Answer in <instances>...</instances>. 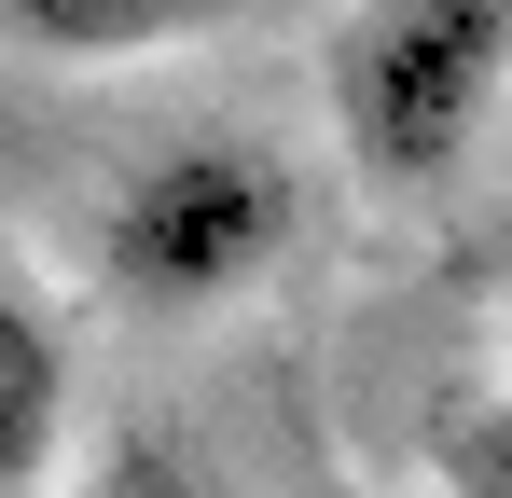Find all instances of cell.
I'll return each mask as SVG.
<instances>
[{
  "label": "cell",
  "mask_w": 512,
  "mask_h": 498,
  "mask_svg": "<svg viewBox=\"0 0 512 498\" xmlns=\"http://www.w3.org/2000/svg\"><path fill=\"white\" fill-rule=\"evenodd\" d=\"M56 429H70V332L42 319V291L0 277V498L42 485Z\"/></svg>",
  "instance_id": "3957f363"
},
{
  "label": "cell",
  "mask_w": 512,
  "mask_h": 498,
  "mask_svg": "<svg viewBox=\"0 0 512 498\" xmlns=\"http://www.w3.org/2000/svg\"><path fill=\"white\" fill-rule=\"evenodd\" d=\"M512 111V0H360L333 42V125L388 194H429Z\"/></svg>",
  "instance_id": "6da1fadb"
},
{
  "label": "cell",
  "mask_w": 512,
  "mask_h": 498,
  "mask_svg": "<svg viewBox=\"0 0 512 498\" xmlns=\"http://www.w3.org/2000/svg\"><path fill=\"white\" fill-rule=\"evenodd\" d=\"M499 180H512V111H499Z\"/></svg>",
  "instance_id": "52a82bcc"
},
{
  "label": "cell",
  "mask_w": 512,
  "mask_h": 498,
  "mask_svg": "<svg viewBox=\"0 0 512 498\" xmlns=\"http://www.w3.org/2000/svg\"><path fill=\"white\" fill-rule=\"evenodd\" d=\"M70 498H222V485H208V471L180 457L167 429H111V443H84Z\"/></svg>",
  "instance_id": "8992f818"
},
{
  "label": "cell",
  "mask_w": 512,
  "mask_h": 498,
  "mask_svg": "<svg viewBox=\"0 0 512 498\" xmlns=\"http://www.w3.org/2000/svg\"><path fill=\"white\" fill-rule=\"evenodd\" d=\"M236 14H263V0H0V28L42 56H153V42L236 28Z\"/></svg>",
  "instance_id": "277c9868"
},
{
  "label": "cell",
  "mask_w": 512,
  "mask_h": 498,
  "mask_svg": "<svg viewBox=\"0 0 512 498\" xmlns=\"http://www.w3.org/2000/svg\"><path fill=\"white\" fill-rule=\"evenodd\" d=\"M277 249H291V166L250 153V139H180V153H153L111 194V222H97V263H111L139 305H222V291H250Z\"/></svg>",
  "instance_id": "7a4b0ae2"
},
{
  "label": "cell",
  "mask_w": 512,
  "mask_h": 498,
  "mask_svg": "<svg viewBox=\"0 0 512 498\" xmlns=\"http://www.w3.org/2000/svg\"><path fill=\"white\" fill-rule=\"evenodd\" d=\"M429 471L443 498H512V388H471L429 415Z\"/></svg>",
  "instance_id": "5b68a950"
}]
</instances>
